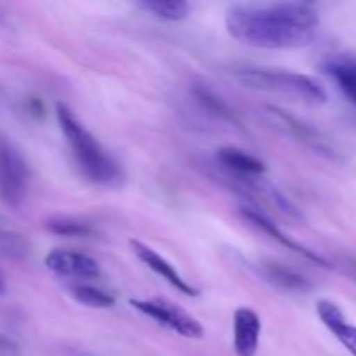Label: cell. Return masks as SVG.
<instances>
[{
	"label": "cell",
	"instance_id": "obj_15",
	"mask_svg": "<svg viewBox=\"0 0 356 356\" xmlns=\"http://www.w3.org/2000/svg\"><path fill=\"white\" fill-rule=\"evenodd\" d=\"M191 94H193L195 101L200 104L202 110L207 111L209 115H212L218 120L225 122V124L233 125L236 129H242V122L238 120L233 108L212 87H209L207 83H195L191 87Z\"/></svg>",
	"mask_w": 356,
	"mask_h": 356
},
{
	"label": "cell",
	"instance_id": "obj_18",
	"mask_svg": "<svg viewBox=\"0 0 356 356\" xmlns=\"http://www.w3.org/2000/svg\"><path fill=\"white\" fill-rule=\"evenodd\" d=\"M139 6L165 21H181L190 14V3L184 0H145Z\"/></svg>",
	"mask_w": 356,
	"mask_h": 356
},
{
	"label": "cell",
	"instance_id": "obj_5",
	"mask_svg": "<svg viewBox=\"0 0 356 356\" xmlns=\"http://www.w3.org/2000/svg\"><path fill=\"white\" fill-rule=\"evenodd\" d=\"M131 306L141 315L148 316L159 325L172 330L174 334L186 339H202L205 336V329L193 315L184 312L172 301L163 298L152 299H131Z\"/></svg>",
	"mask_w": 356,
	"mask_h": 356
},
{
	"label": "cell",
	"instance_id": "obj_21",
	"mask_svg": "<svg viewBox=\"0 0 356 356\" xmlns=\"http://www.w3.org/2000/svg\"><path fill=\"white\" fill-rule=\"evenodd\" d=\"M7 291V282H6V275L2 273V270H0V296L6 294Z\"/></svg>",
	"mask_w": 356,
	"mask_h": 356
},
{
	"label": "cell",
	"instance_id": "obj_20",
	"mask_svg": "<svg viewBox=\"0 0 356 356\" xmlns=\"http://www.w3.org/2000/svg\"><path fill=\"white\" fill-rule=\"evenodd\" d=\"M17 351L19 350H17V344L14 341L0 336V356H16Z\"/></svg>",
	"mask_w": 356,
	"mask_h": 356
},
{
	"label": "cell",
	"instance_id": "obj_3",
	"mask_svg": "<svg viewBox=\"0 0 356 356\" xmlns=\"http://www.w3.org/2000/svg\"><path fill=\"white\" fill-rule=\"evenodd\" d=\"M233 79L247 89L284 94L306 103H327V90L322 83L305 73L275 68H236Z\"/></svg>",
	"mask_w": 356,
	"mask_h": 356
},
{
	"label": "cell",
	"instance_id": "obj_4",
	"mask_svg": "<svg viewBox=\"0 0 356 356\" xmlns=\"http://www.w3.org/2000/svg\"><path fill=\"white\" fill-rule=\"evenodd\" d=\"M30 167L19 149L0 136V200L9 207H21L30 190Z\"/></svg>",
	"mask_w": 356,
	"mask_h": 356
},
{
	"label": "cell",
	"instance_id": "obj_2",
	"mask_svg": "<svg viewBox=\"0 0 356 356\" xmlns=\"http://www.w3.org/2000/svg\"><path fill=\"white\" fill-rule=\"evenodd\" d=\"M56 120L83 177L103 188H120L125 183V172L120 163L65 103L56 104Z\"/></svg>",
	"mask_w": 356,
	"mask_h": 356
},
{
	"label": "cell",
	"instance_id": "obj_14",
	"mask_svg": "<svg viewBox=\"0 0 356 356\" xmlns=\"http://www.w3.org/2000/svg\"><path fill=\"white\" fill-rule=\"evenodd\" d=\"M257 271L273 287L287 292H308L312 289V282L301 275L299 271L285 266V264L273 263V261H263L257 264Z\"/></svg>",
	"mask_w": 356,
	"mask_h": 356
},
{
	"label": "cell",
	"instance_id": "obj_9",
	"mask_svg": "<svg viewBox=\"0 0 356 356\" xmlns=\"http://www.w3.org/2000/svg\"><path fill=\"white\" fill-rule=\"evenodd\" d=\"M129 245H131L136 257H138L146 268H149L153 273L159 275L160 278H163V280H165L170 287L176 289L177 292H181L183 296H188V298H198V296H200V291H198L197 287H193L186 278H183V275H181L165 257L160 256L155 249H152L149 245L143 243L141 240L136 238H132L131 242H129Z\"/></svg>",
	"mask_w": 356,
	"mask_h": 356
},
{
	"label": "cell",
	"instance_id": "obj_12",
	"mask_svg": "<svg viewBox=\"0 0 356 356\" xmlns=\"http://www.w3.org/2000/svg\"><path fill=\"white\" fill-rule=\"evenodd\" d=\"M316 313H318V318L322 320L323 325L334 334V337L351 355L356 356V325H351V323L346 322V316H344L343 309L336 302L322 299L316 305Z\"/></svg>",
	"mask_w": 356,
	"mask_h": 356
},
{
	"label": "cell",
	"instance_id": "obj_1",
	"mask_svg": "<svg viewBox=\"0 0 356 356\" xmlns=\"http://www.w3.org/2000/svg\"><path fill=\"white\" fill-rule=\"evenodd\" d=\"M228 33L238 42L259 49H301L313 42L320 16L306 2L233 3L225 16Z\"/></svg>",
	"mask_w": 356,
	"mask_h": 356
},
{
	"label": "cell",
	"instance_id": "obj_11",
	"mask_svg": "<svg viewBox=\"0 0 356 356\" xmlns=\"http://www.w3.org/2000/svg\"><path fill=\"white\" fill-rule=\"evenodd\" d=\"M263 322L250 308H238L233 316V350L236 356H256Z\"/></svg>",
	"mask_w": 356,
	"mask_h": 356
},
{
	"label": "cell",
	"instance_id": "obj_17",
	"mask_svg": "<svg viewBox=\"0 0 356 356\" xmlns=\"http://www.w3.org/2000/svg\"><path fill=\"white\" fill-rule=\"evenodd\" d=\"M70 296L75 299L76 302L83 306H89V308L96 309H108L113 308L117 299L113 294H110L108 291H103L99 287H94V285L87 284H76L70 287Z\"/></svg>",
	"mask_w": 356,
	"mask_h": 356
},
{
	"label": "cell",
	"instance_id": "obj_7",
	"mask_svg": "<svg viewBox=\"0 0 356 356\" xmlns=\"http://www.w3.org/2000/svg\"><path fill=\"white\" fill-rule=\"evenodd\" d=\"M238 212H240V216H242L243 221H247L250 226H254V228L259 229V232L266 233L268 236H271L273 240H277V242L280 243L282 247H285V249L299 254V256H302L305 259L315 263L316 266L327 268V270H330V268H332V264H330L325 257H322L318 252H316V250L308 249L306 245L299 243L298 240H294L292 236H289L285 232H282V229L278 228L277 222H275L271 218H268V216L264 214L263 211H259L257 207L245 205V207H240Z\"/></svg>",
	"mask_w": 356,
	"mask_h": 356
},
{
	"label": "cell",
	"instance_id": "obj_19",
	"mask_svg": "<svg viewBox=\"0 0 356 356\" xmlns=\"http://www.w3.org/2000/svg\"><path fill=\"white\" fill-rule=\"evenodd\" d=\"M31 252V245L28 238L14 232L0 229V257L13 261L28 259Z\"/></svg>",
	"mask_w": 356,
	"mask_h": 356
},
{
	"label": "cell",
	"instance_id": "obj_6",
	"mask_svg": "<svg viewBox=\"0 0 356 356\" xmlns=\"http://www.w3.org/2000/svg\"><path fill=\"white\" fill-rule=\"evenodd\" d=\"M264 120L271 125L273 129H277L282 134L289 136V138L296 139L301 145L308 146L313 152H318L322 155L334 156L332 146L327 143V139L323 138L322 132L318 129L312 127L309 124L302 122L301 118L294 117V115L287 113L285 110H280L277 106H264L263 108Z\"/></svg>",
	"mask_w": 356,
	"mask_h": 356
},
{
	"label": "cell",
	"instance_id": "obj_10",
	"mask_svg": "<svg viewBox=\"0 0 356 356\" xmlns=\"http://www.w3.org/2000/svg\"><path fill=\"white\" fill-rule=\"evenodd\" d=\"M216 162L221 169H225L235 179L245 181L257 179L266 172V163L249 152L236 148V146H225L216 152Z\"/></svg>",
	"mask_w": 356,
	"mask_h": 356
},
{
	"label": "cell",
	"instance_id": "obj_8",
	"mask_svg": "<svg viewBox=\"0 0 356 356\" xmlns=\"http://www.w3.org/2000/svg\"><path fill=\"white\" fill-rule=\"evenodd\" d=\"M45 266L59 277L92 280L101 275V266L97 259L80 250L54 249L45 256Z\"/></svg>",
	"mask_w": 356,
	"mask_h": 356
},
{
	"label": "cell",
	"instance_id": "obj_22",
	"mask_svg": "<svg viewBox=\"0 0 356 356\" xmlns=\"http://www.w3.org/2000/svg\"><path fill=\"white\" fill-rule=\"evenodd\" d=\"M2 21H3V14L0 13V23H2Z\"/></svg>",
	"mask_w": 356,
	"mask_h": 356
},
{
	"label": "cell",
	"instance_id": "obj_13",
	"mask_svg": "<svg viewBox=\"0 0 356 356\" xmlns=\"http://www.w3.org/2000/svg\"><path fill=\"white\" fill-rule=\"evenodd\" d=\"M322 70L336 82L337 89L356 108V56H329L322 63Z\"/></svg>",
	"mask_w": 356,
	"mask_h": 356
},
{
	"label": "cell",
	"instance_id": "obj_16",
	"mask_svg": "<svg viewBox=\"0 0 356 356\" xmlns=\"http://www.w3.org/2000/svg\"><path fill=\"white\" fill-rule=\"evenodd\" d=\"M45 229L59 236H73V238H87L96 235V228L90 222L82 219L68 218V216H56L45 221Z\"/></svg>",
	"mask_w": 356,
	"mask_h": 356
}]
</instances>
